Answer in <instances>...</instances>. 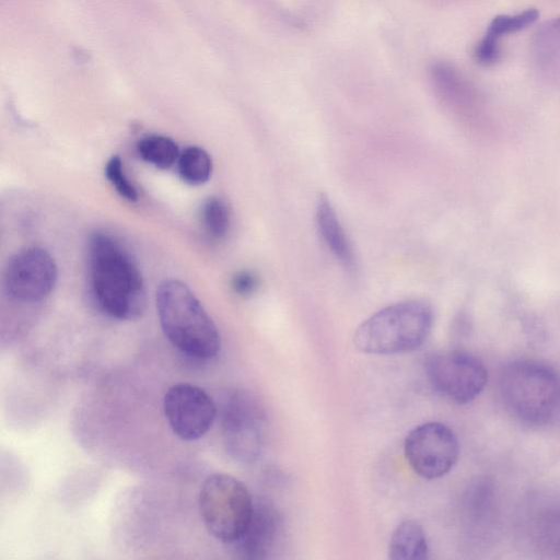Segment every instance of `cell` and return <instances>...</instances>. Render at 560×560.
I'll list each match as a JSON object with an SVG mask.
<instances>
[{"mask_svg":"<svg viewBox=\"0 0 560 560\" xmlns=\"http://www.w3.org/2000/svg\"><path fill=\"white\" fill-rule=\"evenodd\" d=\"M89 272L100 310L119 320H136L147 307L145 287L128 250L113 236L94 233L89 241Z\"/></svg>","mask_w":560,"mask_h":560,"instance_id":"cell-1","label":"cell"},{"mask_svg":"<svg viewBox=\"0 0 560 560\" xmlns=\"http://www.w3.org/2000/svg\"><path fill=\"white\" fill-rule=\"evenodd\" d=\"M156 311L165 337L180 352L198 360L219 353V330L185 283L173 279L162 282L156 291Z\"/></svg>","mask_w":560,"mask_h":560,"instance_id":"cell-2","label":"cell"},{"mask_svg":"<svg viewBox=\"0 0 560 560\" xmlns=\"http://www.w3.org/2000/svg\"><path fill=\"white\" fill-rule=\"evenodd\" d=\"M433 312L421 301L386 306L362 322L354 331L355 348L370 354H397L419 348L430 335Z\"/></svg>","mask_w":560,"mask_h":560,"instance_id":"cell-3","label":"cell"},{"mask_svg":"<svg viewBox=\"0 0 560 560\" xmlns=\"http://www.w3.org/2000/svg\"><path fill=\"white\" fill-rule=\"evenodd\" d=\"M499 387L506 409L521 421L542 425L560 412V377L534 362H514L501 373Z\"/></svg>","mask_w":560,"mask_h":560,"instance_id":"cell-4","label":"cell"},{"mask_svg":"<svg viewBox=\"0 0 560 560\" xmlns=\"http://www.w3.org/2000/svg\"><path fill=\"white\" fill-rule=\"evenodd\" d=\"M198 506L208 533L233 544L245 532L254 511L247 487L233 476L212 474L200 487Z\"/></svg>","mask_w":560,"mask_h":560,"instance_id":"cell-5","label":"cell"},{"mask_svg":"<svg viewBox=\"0 0 560 560\" xmlns=\"http://www.w3.org/2000/svg\"><path fill=\"white\" fill-rule=\"evenodd\" d=\"M265 416L257 399L234 390L221 405V429L226 452L242 463L255 462L264 447Z\"/></svg>","mask_w":560,"mask_h":560,"instance_id":"cell-6","label":"cell"},{"mask_svg":"<svg viewBox=\"0 0 560 560\" xmlns=\"http://www.w3.org/2000/svg\"><path fill=\"white\" fill-rule=\"evenodd\" d=\"M425 372L432 388L445 399L464 405L472 401L487 384V370L476 357L460 351L433 354Z\"/></svg>","mask_w":560,"mask_h":560,"instance_id":"cell-7","label":"cell"},{"mask_svg":"<svg viewBox=\"0 0 560 560\" xmlns=\"http://www.w3.org/2000/svg\"><path fill=\"white\" fill-rule=\"evenodd\" d=\"M404 453L417 475L425 479H436L454 467L459 445L448 427L440 422H425L406 435Z\"/></svg>","mask_w":560,"mask_h":560,"instance_id":"cell-8","label":"cell"},{"mask_svg":"<svg viewBox=\"0 0 560 560\" xmlns=\"http://www.w3.org/2000/svg\"><path fill=\"white\" fill-rule=\"evenodd\" d=\"M57 275L56 262L47 250L36 246L27 247L9 259L3 287L11 300L35 303L51 292Z\"/></svg>","mask_w":560,"mask_h":560,"instance_id":"cell-9","label":"cell"},{"mask_svg":"<svg viewBox=\"0 0 560 560\" xmlns=\"http://www.w3.org/2000/svg\"><path fill=\"white\" fill-rule=\"evenodd\" d=\"M163 411L173 433L184 441L203 436L217 416L212 398L190 383H176L166 390Z\"/></svg>","mask_w":560,"mask_h":560,"instance_id":"cell-10","label":"cell"},{"mask_svg":"<svg viewBox=\"0 0 560 560\" xmlns=\"http://www.w3.org/2000/svg\"><path fill=\"white\" fill-rule=\"evenodd\" d=\"M281 525V517L272 504L254 502L253 515L245 532L231 545L240 558L266 559L279 539Z\"/></svg>","mask_w":560,"mask_h":560,"instance_id":"cell-11","label":"cell"},{"mask_svg":"<svg viewBox=\"0 0 560 560\" xmlns=\"http://www.w3.org/2000/svg\"><path fill=\"white\" fill-rule=\"evenodd\" d=\"M316 223L322 238L334 256L347 269H354L355 257L350 241L347 237L335 209L325 197L318 199L316 206Z\"/></svg>","mask_w":560,"mask_h":560,"instance_id":"cell-12","label":"cell"},{"mask_svg":"<svg viewBox=\"0 0 560 560\" xmlns=\"http://www.w3.org/2000/svg\"><path fill=\"white\" fill-rule=\"evenodd\" d=\"M428 541L421 525L415 520L401 522L393 532L388 545L392 560H422L428 557Z\"/></svg>","mask_w":560,"mask_h":560,"instance_id":"cell-13","label":"cell"},{"mask_svg":"<svg viewBox=\"0 0 560 560\" xmlns=\"http://www.w3.org/2000/svg\"><path fill=\"white\" fill-rule=\"evenodd\" d=\"M137 152L142 160L162 170L177 163L180 154L177 143L162 135H148L141 138L137 142Z\"/></svg>","mask_w":560,"mask_h":560,"instance_id":"cell-14","label":"cell"},{"mask_svg":"<svg viewBox=\"0 0 560 560\" xmlns=\"http://www.w3.org/2000/svg\"><path fill=\"white\" fill-rule=\"evenodd\" d=\"M177 170L185 183L197 186L209 180L212 173V161L206 150L190 145L180 152Z\"/></svg>","mask_w":560,"mask_h":560,"instance_id":"cell-15","label":"cell"},{"mask_svg":"<svg viewBox=\"0 0 560 560\" xmlns=\"http://www.w3.org/2000/svg\"><path fill=\"white\" fill-rule=\"evenodd\" d=\"M201 222L210 237L223 238L231 223L230 210L225 201L219 197H209L201 208Z\"/></svg>","mask_w":560,"mask_h":560,"instance_id":"cell-16","label":"cell"},{"mask_svg":"<svg viewBox=\"0 0 560 560\" xmlns=\"http://www.w3.org/2000/svg\"><path fill=\"white\" fill-rule=\"evenodd\" d=\"M539 18L535 8L526 9L514 14H499L494 16L486 31V34L501 39L503 36L517 33L534 24Z\"/></svg>","mask_w":560,"mask_h":560,"instance_id":"cell-17","label":"cell"},{"mask_svg":"<svg viewBox=\"0 0 560 560\" xmlns=\"http://www.w3.org/2000/svg\"><path fill=\"white\" fill-rule=\"evenodd\" d=\"M105 176L115 190L128 201H137L138 192L136 187L128 179L121 159L117 155L112 156L105 166Z\"/></svg>","mask_w":560,"mask_h":560,"instance_id":"cell-18","label":"cell"},{"mask_svg":"<svg viewBox=\"0 0 560 560\" xmlns=\"http://www.w3.org/2000/svg\"><path fill=\"white\" fill-rule=\"evenodd\" d=\"M534 44L541 54L560 48V15L538 30Z\"/></svg>","mask_w":560,"mask_h":560,"instance_id":"cell-19","label":"cell"},{"mask_svg":"<svg viewBox=\"0 0 560 560\" xmlns=\"http://www.w3.org/2000/svg\"><path fill=\"white\" fill-rule=\"evenodd\" d=\"M474 59L480 66H492L501 58L500 40L487 34L476 44Z\"/></svg>","mask_w":560,"mask_h":560,"instance_id":"cell-20","label":"cell"},{"mask_svg":"<svg viewBox=\"0 0 560 560\" xmlns=\"http://www.w3.org/2000/svg\"><path fill=\"white\" fill-rule=\"evenodd\" d=\"M231 287L237 295L249 296L257 290L258 279L252 271L242 270L232 277Z\"/></svg>","mask_w":560,"mask_h":560,"instance_id":"cell-21","label":"cell"}]
</instances>
